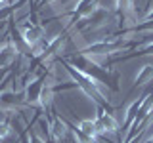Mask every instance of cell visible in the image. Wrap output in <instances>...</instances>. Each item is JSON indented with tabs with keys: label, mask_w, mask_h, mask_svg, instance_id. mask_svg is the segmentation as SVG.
I'll use <instances>...</instances> for the list:
<instances>
[{
	"label": "cell",
	"mask_w": 153,
	"mask_h": 143,
	"mask_svg": "<svg viewBox=\"0 0 153 143\" xmlns=\"http://www.w3.org/2000/svg\"><path fill=\"white\" fill-rule=\"evenodd\" d=\"M96 128H98V136H107V133H117L119 132V120L115 114L107 111H100L96 118Z\"/></svg>",
	"instance_id": "6da1fadb"
},
{
	"label": "cell",
	"mask_w": 153,
	"mask_h": 143,
	"mask_svg": "<svg viewBox=\"0 0 153 143\" xmlns=\"http://www.w3.org/2000/svg\"><path fill=\"white\" fill-rule=\"evenodd\" d=\"M50 136H52V139L54 141H67L69 139V136H71V128L67 126V122L63 120V118H59V116H52V122H50Z\"/></svg>",
	"instance_id": "7a4b0ae2"
},
{
	"label": "cell",
	"mask_w": 153,
	"mask_h": 143,
	"mask_svg": "<svg viewBox=\"0 0 153 143\" xmlns=\"http://www.w3.org/2000/svg\"><path fill=\"white\" fill-rule=\"evenodd\" d=\"M76 128H79L82 133L86 136H94L98 137V128H96V118H80L79 124H76Z\"/></svg>",
	"instance_id": "5b68a950"
},
{
	"label": "cell",
	"mask_w": 153,
	"mask_h": 143,
	"mask_svg": "<svg viewBox=\"0 0 153 143\" xmlns=\"http://www.w3.org/2000/svg\"><path fill=\"white\" fill-rule=\"evenodd\" d=\"M4 8H10V0H0V10Z\"/></svg>",
	"instance_id": "8992f818"
},
{
	"label": "cell",
	"mask_w": 153,
	"mask_h": 143,
	"mask_svg": "<svg viewBox=\"0 0 153 143\" xmlns=\"http://www.w3.org/2000/svg\"><path fill=\"white\" fill-rule=\"evenodd\" d=\"M153 82V65H142L134 76V86H143Z\"/></svg>",
	"instance_id": "3957f363"
},
{
	"label": "cell",
	"mask_w": 153,
	"mask_h": 143,
	"mask_svg": "<svg viewBox=\"0 0 153 143\" xmlns=\"http://www.w3.org/2000/svg\"><path fill=\"white\" fill-rule=\"evenodd\" d=\"M0 143H4V139H2V136H0Z\"/></svg>",
	"instance_id": "52a82bcc"
},
{
	"label": "cell",
	"mask_w": 153,
	"mask_h": 143,
	"mask_svg": "<svg viewBox=\"0 0 153 143\" xmlns=\"http://www.w3.org/2000/svg\"><path fill=\"white\" fill-rule=\"evenodd\" d=\"M96 8L100 12L105 13H119V8H121V0H96Z\"/></svg>",
	"instance_id": "277c9868"
}]
</instances>
